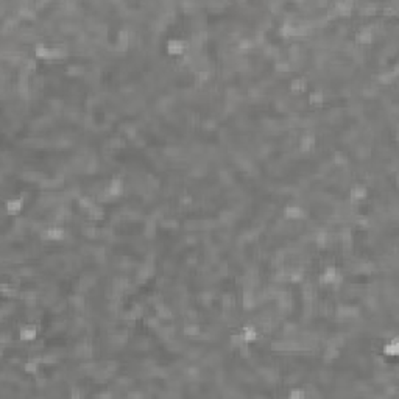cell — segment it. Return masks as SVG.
Segmentation results:
<instances>
[{"label":"cell","mask_w":399,"mask_h":399,"mask_svg":"<svg viewBox=\"0 0 399 399\" xmlns=\"http://www.w3.org/2000/svg\"><path fill=\"white\" fill-rule=\"evenodd\" d=\"M38 337H39V328L36 324H32V323L20 326L19 331H17V338L20 340V342L32 343Z\"/></svg>","instance_id":"6da1fadb"},{"label":"cell","mask_w":399,"mask_h":399,"mask_svg":"<svg viewBox=\"0 0 399 399\" xmlns=\"http://www.w3.org/2000/svg\"><path fill=\"white\" fill-rule=\"evenodd\" d=\"M24 207H25V203H24L22 198H19V197L17 198H11L8 201L2 203V209L8 215H11V217L20 215V214L24 212Z\"/></svg>","instance_id":"7a4b0ae2"},{"label":"cell","mask_w":399,"mask_h":399,"mask_svg":"<svg viewBox=\"0 0 399 399\" xmlns=\"http://www.w3.org/2000/svg\"><path fill=\"white\" fill-rule=\"evenodd\" d=\"M242 337L245 340V343L253 345L259 340V331H257V328H255V326L248 324L242 329Z\"/></svg>","instance_id":"3957f363"},{"label":"cell","mask_w":399,"mask_h":399,"mask_svg":"<svg viewBox=\"0 0 399 399\" xmlns=\"http://www.w3.org/2000/svg\"><path fill=\"white\" fill-rule=\"evenodd\" d=\"M287 398H290V399H306L307 393L303 387H293V388L288 390Z\"/></svg>","instance_id":"277c9868"}]
</instances>
